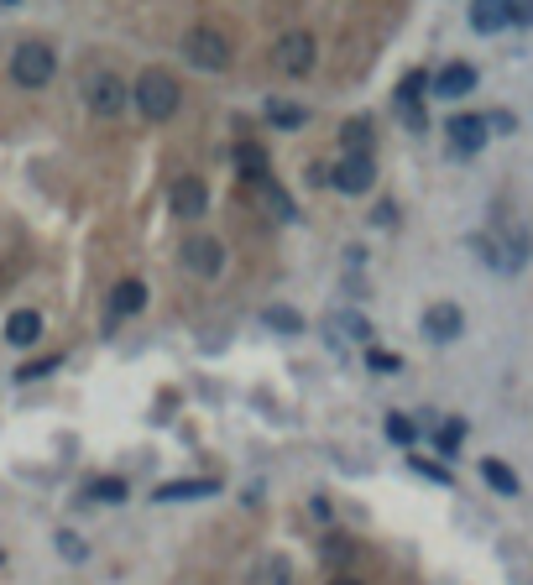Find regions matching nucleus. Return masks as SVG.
Masks as SVG:
<instances>
[{"instance_id": "nucleus-16", "label": "nucleus", "mask_w": 533, "mask_h": 585, "mask_svg": "<svg viewBox=\"0 0 533 585\" xmlns=\"http://www.w3.org/2000/svg\"><path fill=\"white\" fill-rule=\"evenodd\" d=\"M471 27H476V37L507 32V6L502 0H471Z\"/></svg>"}, {"instance_id": "nucleus-25", "label": "nucleus", "mask_w": 533, "mask_h": 585, "mask_svg": "<svg viewBox=\"0 0 533 585\" xmlns=\"http://www.w3.org/2000/svg\"><path fill=\"white\" fill-rule=\"evenodd\" d=\"M387 439L403 444V450H413V439H419V424H413V418H403V413H387Z\"/></svg>"}, {"instance_id": "nucleus-36", "label": "nucleus", "mask_w": 533, "mask_h": 585, "mask_svg": "<svg viewBox=\"0 0 533 585\" xmlns=\"http://www.w3.org/2000/svg\"><path fill=\"white\" fill-rule=\"evenodd\" d=\"M0 6H16V0H0Z\"/></svg>"}, {"instance_id": "nucleus-33", "label": "nucleus", "mask_w": 533, "mask_h": 585, "mask_svg": "<svg viewBox=\"0 0 533 585\" xmlns=\"http://www.w3.org/2000/svg\"><path fill=\"white\" fill-rule=\"evenodd\" d=\"M486 131H518V121H513V110H492V115H486Z\"/></svg>"}, {"instance_id": "nucleus-27", "label": "nucleus", "mask_w": 533, "mask_h": 585, "mask_svg": "<svg viewBox=\"0 0 533 585\" xmlns=\"http://www.w3.org/2000/svg\"><path fill=\"white\" fill-rule=\"evenodd\" d=\"M424 89H429V74H419V68H413V74L398 84V105H403V110H413V105H419V95H424Z\"/></svg>"}, {"instance_id": "nucleus-26", "label": "nucleus", "mask_w": 533, "mask_h": 585, "mask_svg": "<svg viewBox=\"0 0 533 585\" xmlns=\"http://www.w3.org/2000/svg\"><path fill=\"white\" fill-rule=\"evenodd\" d=\"M460 439H466V418H450V424H439V434H434L439 455H455V450H460Z\"/></svg>"}, {"instance_id": "nucleus-34", "label": "nucleus", "mask_w": 533, "mask_h": 585, "mask_svg": "<svg viewBox=\"0 0 533 585\" xmlns=\"http://www.w3.org/2000/svg\"><path fill=\"white\" fill-rule=\"evenodd\" d=\"M408 465H413V471H419V476L439 481V486H445V481H450V471H439V465H429V460H408Z\"/></svg>"}, {"instance_id": "nucleus-31", "label": "nucleus", "mask_w": 533, "mask_h": 585, "mask_svg": "<svg viewBox=\"0 0 533 585\" xmlns=\"http://www.w3.org/2000/svg\"><path fill=\"white\" fill-rule=\"evenodd\" d=\"M366 366L382 371V377H392V371H403V361L392 356V350H366Z\"/></svg>"}, {"instance_id": "nucleus-35", "label": "nucleus", "mask_w": 533, "mask_h": 585, "mask_svg": "<svg viewBox=\"0 0 533 585\" xmlns=\"http://www.w3.org/2000/svg\"><path fill=\"white\" fill-rule=\"evenodd\" d=\"M330 585H361V580H351V575H340V580H330Z\"/></svg>"}, {"instance_id": "nucleus-4", "label": "nucleus", "mask_w": 533, "mask_h": 585, "mask_svg": "<svg viewBox=\"0 0 533 585\" xmlns=\"http://www.w3.org/2000/svg\"><path fill=\"white\" fill-rule=\"evenodd\" d=\"M183 58H189L199 74H225L230 68V37L215 32V27H194L183 37Z\"/></svg>"}, {"instance_id": "nucleus-11", "label": "nucleus", "mask_w": 533, "mask_h": 585, "mask_svg": "<svg viewBox=\"0 0 533 585\" xmlns=\"http://www.w3.org/2000/svg\"><path fill=\"white\" fill-rule=\"evenodd\" d=\"M330 183L340 194H366L377 183V162L372 157H340L335 168H330Z\"/></svg>"}, {"instance_id": "nucleus-13", "label": "nucleus", "mask_w": 533, "mask_h": 585, "mask_svg": "<svg viewBox=\"0 0 533 585\" xmlns=\"http://www.w3.org/2000/svg\"><path fill=\"white\" fill-rule=\"evenodd\" d=\"M220 481L215 476H183V481H162L152 491V502H199V497H215Z\"/></svg>"}, {"instance_id": "nucleus-20", "label": "nucleus", "mask_w": 533, "mask_h": 585, "mask_svg": "<svg viewBox=\"0 0 533 585\" xmlns=\"http://www.w3.org/2000/svg\"><path fill=\"white\" fill-rule=\"evenodd\" d=\"M330 330H335L340 340H356V345H366V340H372V319L356 314V309H340V314H330Z\"/></svg>"}, {"instance_id": "nucleus-29", "label": "nucleus", "mask_w": 533, "mask_h": 585, "mask_svg": "<svg viewBox=\"0 0 533 585\" xmlns=\"http://www.w3.org/2000/svg\"><path fill=\"white\" fill-rule=\"evenodd\" d=\"M58 554H63V559H74V565H84V559H89V544H84L79 533H68V528H63V533H58Z\"/></svg>"}, {"instance_id": "nucleus-8", "label": "nucleus", "mask_w": 533, "mask_h": 585, "mask_svg": "<svg viewBox=\"0 0 533 585\" xmlns=\"http://www.w3.org/2000/svg\"><path fill=\"white\" fill-rule=\"evenodd\" d=\"M419 330H424L434 345H450V340H460V330H466V314H460V303L439 298V303H429V309H424Z\"/></svg>"}, {"instance_id": "nucleus-28", "label": "nucleus", "mask_w": 533, "mask_h": 585, "mask_svg": "<svg viewBox=\"0 0 533 585\" xmlns=\"http://www.w3.org/2000/svg\"><path fill=\"white\" fill-rule=\"evenodd\" d=\"M89 497H95V502H126V481L100 476V481H89Z\"/></svg>"}, {"instance_id": "nucleus-5", "label": "nucleus", "mask_w": 533, "mask_h": 585, "mask_svg": "<svg viewBox=\"0 0 533 585\" xmlns=\"http://www.w3.org/2000/svg\"><path fill=\"white\" fill-rule=\"evenodd\" d=\"M272 58H277V68H283L288 79H304L314 68V58H319V42H314V32H283L277 37V48H272Z\"/></svg>"}, {"instance_id": "nucleus-3", "label": "nucleus", "mask_w": 533, "mask_h": 585, "mask_svg": "<svg viewBox=\"0 0 533 585\" xmlns=\"http://www.w3.org/2000/svg\"><path fill=\"white\" fill-rule=\"evenodd\" d=\"M11 79H16L21 89H48V84L58 79V53L48 48V42H37V37L16 42V53H11Z\"/></svg>"}, {"instance_id": "nucleus-7", "label": "nucleus", "mask_w": 533, "mask_h": 585, "mask_svg": "<svg viewBox=\"0 0 533 585\" xmlns=\"http://www.w3.org/2000/svg\"><path fill=\"white\" fill-rule=\"evenodd\" d=\"M178 256H183V267H189L194 277H204V283H215V277L225 272V246L215 236H189Z\"/></svg>"}, {"instance_id": "nucleus-19", "label": "nucleus", "mask_w": 533, "mask_h": 585, "mask_svg": "<svg viewBox=\"0 0 533 585\" xmlns=\"http://www.w3.org/2000/svg\"><path fill=\"white\" fill-rule=\"evenodd\" d=\"M267 126H277V131H304L309 126V110L293 105V100H267Z\"/></svg>"}, {"instance_id": "nucleus-22", "label": "nucleus", "mask_w": 533, "mask_h": 585, "mask_svg": "<svg viewBox=\"0 0 533 585\" xmlns=\"http://www.w3.org/2000/svg\"><path fill=\"white\" fill-rule=\"evenodd\" d=\"M262 324H267V330H277V335H298V330H304V314L288 309V303H267Z\"/></svg>"}, {"instance_id": "nucleus-23", "label": "nucleus", "mask_w": 533, "mask_h": 585, "mask_svg": "<svg viewBox=\"0 0 533 585\" xmlns=\"http://www.w3.org/2000/svg\"><path fill=\"white\" fill-rule=\"evenodd\" d=\"M236 168H241V178H246V183L267 178V152H262L257 142H236Z\"/></svg>"}, {"instance_id": "nucleus-21", "label": "nucleus", "mask_w": 533, "mask_h": 585, "mask_svg": "<svg viewBox=\"0 0 533 585\" xmlns=\"http://www.w3.org/2000/svg\"><path fill=\"white\" fill-rule=\"evenodd\" d=\"M246 585H293V570H288V559H277V554H262L257 565H251V580Z\"/></svg>"}, {"instance_id": "nucleus-12", "label": "nucleus", "mask_w": 533, "mask_h": 585, "mask_svg": "<svg viewBox=\"0 0 533 585\" xmlns=\"http://www.w3.org/2000/svg\"><path fill=\"white\" fill-rule=\"evenodd\" d=\"M429 89H434L439 100H466L471 89H476V68H471V63H445V68L429 79Z\"/></svg>"}, {"instance_id": "nucleus-17", "label": "nucleus", "mask_w": 533, "mask_h": 585, "mask_svg": "<svg viewBox=\"0 0 533 585\" xmlns=\"http://www.w3.org/2000/svg\"><path fill=\"white\" fill-rule=\"evenodd\" d=\"M481 481L492 486L497 497H518V491H523V481H518V471H513V465H507V460H492V455L481 460Z\"/></svg>"}, {"instance_id": "nucleus-1", "label": "nucleus", "mask_w": 533, "mask_h": 585, "mask_svg": "<svg viewBox=\"0 0 533 585\" xmlns=\"http://www.w3.org/2000/svg\"><path fill=\"white\" fill-rule=\"evenodd\" d=\"M131 105L142 121H173L178 105H183V89L168 68H147V74H136V84H131Z\"/></svg>"}, {"instance_id": "nucleus-14", "label": "nucleus", "mask_w": 533, "mask_h": 585, "mask_svg": "<svg viewBox=\"0 0 533 585\" xmlns=\"http://www.w3.org/2000/svg\"><path fill=\"white\" fill-rule=\"evenodd\" d=\"M142 309H147V283H142V277L115 283V293H110V319H131V314H142Z\"/></svg>"}, {"instance_id": "nucleus-24", "label": "nucleus", "mask_w": 533, "mask_h": 585, "mask_svg": "<svg viewBox=\"0 0 533 585\" xmlns=\"http://www.w3.org/2000/svg\"><path fill=\"white\" fill-rule=\"evenodd\" d=\"M251 189H257V194L267 199V215H277V220H293V215H298V209H293V199H288V194L272 183V173H267V178H257V183H251Z\"/></svg>"}, {"instance_id": "nucleus-15", "label": "nucleus", "mask_w": 533, "mask_h": 585, "mask_svg": "<svg viewBox=\"0 0 533 585\" xmlns=\"http://www.w3.org/2000/svg\"><path fill=\"white\" fill-rule=\"evenodd\" d=\"M37 340H42V314H37V309H16V314L6 319V345L27 350V345H37Z\"/></svg>"}, {"instance_id": "nucleus-30", "label": "nucleus", "mask_w": 533, "mask_h": 585, "mask_svg": "<svg viewBox=\"0 0 533 585\" xmlns=\"http://www.w3.org/2000/svg\"><path fill=\"white\" fill-rule=\"evenodd\" d=\"M507 6V27H533V0H502Z\"/></svg>"}, {"instance_id": "nucleus-6", "label": "nucleus", "mask_w": 533, "mask_h": 585, "mask_svg": "<svg viewBox=\"0 0 533 585\" xmlns=\"http://www.w3.org/2000/svg\"><path fill=\"white\" fill-rule=\"evenodd\" d=\"M486 142H492V131H486V115H471V110H460L445 121V147L455 157H476Z\"/></svg>"}, {"instance_id": "nucleus-9", "label": "nucleus", "mask_w": 533, "mask_h": 585, "mask_svg": "<svg viewBox=\"0 0 533 585\" xmlns=\"http://www.w3.org/2000/svg\"><path fill=\"white\" fill-rule=\"evenodd\" d=\"M168 204H173V215H178V220H199L204 209H210V189H204V178H199V173H183V178H173Z\"/></svg>"}, {"instance_id": "nucleus-18", "label": "nucleus", "mask_w": 533, "mask_h": 585, "mask_svg": "<svg viewBox=\"0 0 533 585\" xmlns=\"http://www.w3.org/2000/svg\"><path fill=\"white\" fill-rule=\"evenodd\" d=\"M340 147H345V157H372V121L351 115V121L340 126Z\"/></svg>"}, {"instance_id": "nucleus-10", "label": "nucleus", "mask_w": 533, "mask_h": 585, "mask_svg": "<svg viewBox=\"0 0 533 585\" xmlns=\"http://www.w3.org/2000/svg\"><path fill=\"white\" fill-rule=\"evenodd\" d=\"M471 251H476V262H481V267H492V272H502V277L523 272V256L507 251V241H497L492 230H476V236H471Z\"/></svg>"}, {"instance_id": "nucleus-2", "label": "nucleus", "mask_w": 533, "mask_h": 585, "mask_svg": "<svg viewBox=\"0 0 533 585\" xmlns=\"http://www.w3.org/2000/svg\"><path fill=\"white\" fill-rule=\"evenodd\" d=\"M79 95H84V105L100 115V121H121V110L131 105V89H126V79L115 74V68H89V74L79 79Z\"/></svg>"}, {"instance_id": "nucleus-32", "label": "nucleus", "mask_w": 533, "mask_h": 585, "mask_svg": "<svg viewBox=\"0 0 533 585\" xmlns=\"http://www.w3.org/2000/svg\"><path fill=\"white\" fill-rule=\"evenodd\" d=\"M48 371H58V356H48V361H32V366H21L16 377H21V382H37V377H48Z\"/></svg>"}]
</instances>
